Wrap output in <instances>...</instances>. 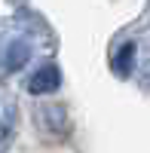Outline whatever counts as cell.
I'll use <instances>...</instances> for the list:
<instances>
[{
    "mask_svg": "<svg viewBox=\"0 0 150 153\" xmlns=\"http://www.w3.org/2000/svg\"><path fill=\"white\" fill-rule=\"evenodd\" d=\"M58 86H61L58 68H55V65H46V68H40V71L28 80V92H31V95H49V92H55Z\"/></svg>",
    "mask_w": 150,
    "mask_h": 153,
    "instance_id": "cell-1",
    "label": "cell"
},
{
    "mask_svg": "<svg viewBox=\"0 0 150 153\" xmlns=\"http://www.w3.org/2000/svg\"><path fill=\"white\" fill-rule=\"evenodd\" d=\"M132 55H135V46L126 43V46H123V55H117V61H114V71H117L120 76H129V71H132Z\"/></svg>",
    "mask_w": 150,
    "mask_h": 153,
    "instance_id": "cell-2",
    "label": "cell"
},
{
    "mask_svg": "<svg viewBox=\"0 0 150 153\" xmlns=\"http://www.w3.org/2000/svg\"><path fill=\"white\" fill-rule=\"evenodd\" d=\"M28 58H31V49L25 46V43H16V46H12V55H9V61H6V65H9V71H19Z\"/></svg>",
    "mask_w": 150,
    "mask_h": 153,
    "instance_id": "cell-3",
    "label": "cell"
}]
</instances>
